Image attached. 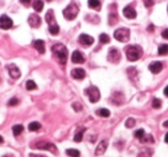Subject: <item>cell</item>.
I'll list each match as a JSON object with an SVG mask.
<instances>
[{
  "instance_id": "20",
  "label": "cell",
  "mask_w": 168,
  "mask_h": 157,
  "mask_svg": "<svg viewBox=\"0 0 168 157\" xmlns=\"http://www.w3.org/2000/svg\"><path fill=\"white\" fill-rule=\"evenodd\" d=\"M123 99H124V97L121 93H115L113 96H112V102L114 103V104L119 105V104H122L123 103Z\"/></svg>"
},
{
  "instance_id": "33",
  "label": "cell",
  "mask_w": 168,
  "mask_h": 157,
  "mask_svg": "<svg viewBox=\"0 0 168 157\" xmlns=\"http://www.w3.org/2000/svg\"><path fill=\"white\" fill-rule=\"evenodd\" d=\"M138 157H151V150L143 149L140 154H138Z\"/></svg>"
},
{
  "instance_id": "44",
  "label": "cell",
  "mask_w": 168,
  "mask_h": 157,
  "mask_svg": "<svg viewBox=\"0 0 168 157\" xmlns=\"http://www.w3.org/2000/svg\"><path fill=\"white\" fill-rule=\"evenodd\" d=\"M148 30H150V31H153V25H152V24L148 28Z\"/></svg>"
},
{
  "instance_id": "42",
  "label": "cell",
  "mask_w": 168,
  "mask_h": 157,
  "mask_svg": "<svg viewBox=\"0 0 168 157\" xmlns=\"http://www.w3.org/2000/svg\"><path fill=\"white\" fill-rule=\"evenodd\" d=\"M164 94H165V95H166V96L168 97V87H166V88H165V90H164Z\"/></svg>"
},
{
  "instance_id": "37",
  "label": "cell",
  "mask_w": 168,
  "mask_h": 157,
  "mask_svg": "<svg viewBox=\"0 0 168 157\" xmlns=\"http://www.w3.org/2000/svg\"><path fill=\"white\" fill-rule=\"evenodd\" d=\"M17 103H19V99L14 97V98H12V99L8 102V105L9 106H14V105H17Z\"/></svg>"
},
{
  "instance_id": "47",
  "label": "cell",
  "mask_w": 168,
  "mask_h": 157,
  "mask_svg": "<svg viewBox=\"0 0 168 157\" xmlns=\"http://www.w3.org/2000/svg\"><path fill=\"white\" fill-rule=\"evenodd\" d=\"M46 1H47V2H51V1H52V0H46Z\"/></svg>"
},
{
  "instance_id": "31",
  "label": "cell",
  "mask_w": 168,
  "mask_h": 157,
  "mask_svg": "<svg viewBox=\"0 0 168 157\" xmlns=\"http://www.w3.org/2000/svg\"><path fill=\"white\" fill-rule=\"evenodd\" d=\"M136 124V120L134 118H128L127 120H126V127L128 128H131V127H134Z\"/></svg>"
},
{
  "instance_id": "39",
  "label": "cell",
  "mask_w": 168,
  "mask_h": 157,
  "mask_svg": "<svg viewBox=\"0 0 168 157\" xmlns=\"http://www.w3.org/2000/svg\"><path fill=\"white\" fill-rule=\"evenodd\" d=\"M161 36L164 37L165 39H168V29H165L164 31L161 32Z\"/></svg>"
},
{
  "instance_id": "14",
  "label": "cell",
  "mask_w": 168,
  "mask_h": 157,
  "mask_svg": "<svg viewBox=\"0 0 168 157\" xmlns=\"http://www.w3.org/2000/svg\"><path fill=\"white\" fill-rule=\"evenodd\" d=\"M71 61L74 64H83L85 61V58L80 51H74L73 54H71Z\"/></svg>"
},
{
  "instance_id": "16",
  "label": "cell",
  "mask_w": 168,
  "mask_h": 157,
  "mask_svg": "<svg viewBox=\"0 0 168 157\" xmlns=\"http://www.w3.org/2000/svg\"><path fill=\"white\" fill-rule=\"evenodd\" d=\"M149 69H150L153 74H158V73H160L161 72V69H162V62H160V61H154V62H152V64L149 66Z\"/></svg>"
},
{
  "instance_id": "9",
  "label": "cell",
  "mask_w": 168,
  "mask_h": 157,
  "mask_svg": "<svg viewBox=\"0 0 168 157\" xmlns=\"http://www.w3.org/2000/svg\"><path fill=\"white\" fill-rule=\"evenodd\" d=\"M13 27V20L7 15L0 16V28L4 30H8Z\"/></svg>"
},
{
  "instance_id": "3",
  "label": "cell",
  "mask_w": 168,
  "mask_h": 157,
  "mask_svg": "<svg viewBox=\"0 0 168 157\" xmlns=\"http://www.w3.org/2000/svg\"><path fill=\"white\" fill-rule=\"evenodd\" d=\"M126 54H127V59L129 61H136L142 57V54H143V50H142L140 46L131 45V46H128L127 48V50H126Z\"/></svg>"
},
{
  "instance_id": "34",
  "label": "cell",
  "mask_w": 168,
  "mask_h": 157,
  "mask_svg": "<svg viewBox=\"0 0 168 157\" xmlns=\"http://www.w3.org/2000/svg\"><path fill=\"white\" fill-rule=\"evenodd\" d=\"M144 135H145V132H144V129H137V131L135 132V137H136V139H138V140L143 139Z\"/></svg>"
},
{
  "instance_id": "1",
  "label": "cell",
  "mask_w": 168,
  "mask_h": 157,
  "mask_svg": "<svg viewBox=\"0 0 168 157\" xmlns=\"http://www.w3.org/2000/svg\"><path fill=\"white\" fill-rule=\"evenodd\" d=\"M52 52L57 56L58 60L61 65H65L67 62V57H68V50L63 44H54L52 46Z\"/></svg>"
},
{
  "instance_id": "48",
  "label": "cell",
  "mask_w": 168,
  "mask_h": 157,
  "mask_svg": "<svg viewBox=\"0 0 168 157\" xmlns=\"http://www.w3.org/2000/svg\"><path fill=\"white\" fill-rule=\"evenodd\" d=\"M4 157H8V156H4Z\"/></svg>"
},
{
  "instance_id": "38",
  "label": "cell",
  "mask_w": 168,
  "mask_h": 157,
  "mask_svg": "<svg viewBox=\"0 0 168 157\" xmlns=\"http://www.w3.org/2000/svg\"><path fill=\"white\" fill-rule=\"evenodd\" d=\"M73 109H74L75 111H81V109H82V105L76 102V103H74V104H73Z\"/></svg>"
},
{
  "instance_id": "43",
  "label": "cell",
  "mask_w": 168,
  "mask_h": 157,
  "mask_svg": "<svg viewBox=\"0 0 168 157\" xmlns=\"http://www.w3.org/2000/svg\"><path fill=\"white\" fill-rule=\"evenodd\" d=\"M165 142H166V143H168V133L166 134V136H165Z\"/></svg>"
},
{
  "instance_id": "36",
  "label": "cell",
  "mask_w": 168,
  "mask_h": 157,
  "mask_svg": "<svg viewBox=\"0 0 168 157\" xmlns=\"http://www.w3.org/2000/svg\"><path fill=\"white\" fill-rule=\"evenodd\" d=\"M144 1V5H145V7H152L153 4H154V1L153 0H143Z\"/></svg>"
},
{
  "instance_id": "12",
  "label": "cell",
  "mask_w": 168,
  "mask_h": 157,
  "mask_svg": "<svg viewBox=\"0 0 168 157\" xmlns=\"http://www.w3.org/2000/svg\"><path fill=\"white\" fill-rule=\"evenodd\" d=\"M7 69H8V73H9V75H11V77H13V79H19V77L21 76V72L16 65H14V64L7 65Z\"/></svg>"
},
{
  "instance_id": "45",
  "label": "cell",
  "mask_w": 168,
  "mask_h": 157,
  "mask_svg": "<svg viewBox=\"0 0 168 157\" xmlns=\"http://www.w3.org/2000/svg\"><path fill=\"white\" fill-rule=\"evenodd\" d=\"M164 127H168V120L164 122Z\"/></svg>"
},
{
  "instance_id": "17",
  "label": "cell",
  "mask_w": 168,
  "mask_h": 157,
  "mask_svg": "<svg viewBox=\"0 0 168 157\" xmlns=\"http://www.w3.org/2000/svg\"><path fill=\"white\" fill-rule=\"evenodd\" d=\"M71 76L76 79V80H82L85 77V72L82 68H75L71 71Z\"/></svg>"
},
{
  "instance_id": "18",
  "label": "cell",
  "mask_w": 168,
  "mask_h": 157,
  "mask_svg": "<svg viewBox=\"0 0 168 157\" xmlns=\"http://www.w3.org/2000/svg\"><path fill=\"white\" fill-rule=\"evenodd\" d=\"M33 46H35V48L38 51V53H41V54H44V53H45V43H44V40H41V39L35 40V42H33Z\"/></svg>"
},
{
  "instance_id": "5",
  "label": "cell",
  "mask_w": 168,
  "mask_h": 157,
  "mask_svg": "<svg viewBox=\"0 0 168 157\" xmlns=\"http://www.w3.org/2000/svg\"><path fill=\"white\" fill-rule=\"evenodd\" d=\"M114 38L121 43H126L130 38V30L127 28H120L114 31Z\"/></svg>"
},
{
  "instance_id": "21",
  "label": "cell",
  "mask_w": 168,
  "mask_h": 157,
  "mask_svg": "<svg viewBox=\"0 0 168 157\" xmlns=\"http://www.w3.org/2000/svg\"><path fill=\"white\" fill-rule=\"evenodd\" d=\"M32 7L36 12H41L44 8V2L41 0H33L32 1Z\"/></svg>"
},
{
  "instance_id": "13",
  "label": "cell",
  "mask_w": 168,
  "mask_h": 157,
  "mask_svg": "<svg viewBox=\"0 0 168 157\" xmlns=\"http://www.w3.org/2000/svg\"><path fill=\"white\" fill-rule=\"evenodd\" d=\"M123 15L126 16L127 19H136V16H137V13H136L135 8L132 7V6H126V7L123 8Z\"/></svg>"
},
{
  "instance_id": "2",
  "label": "cell",
  "mask_w": 168,
  "mask_h": 157,
  "mask_svg": "<svg viewBox=\"0 0 168 157\" xmlns=\"http://www.w3.org/2000/svg\"><path fill=\"white\" fill-rule=\"evenodd\" d=\"M45 20L46 22L49 23V30L52 35H58L60 29H59V25H58L57 21H55V17H54V13L52 9L47 11V13L45 14Z\"/></svg>"
},
{
  "instance_id": "49",
  "label": "cell",
  "mask_w": 168,
  "mask_h": 157,
  "mask_svg": "<svg viewBox=\"0 0 168 157\" xmlns=\"http://www.w3.org/2000/svg\"><path fill=\"white\" fill-rule=\"evenodd\" d=\"M167 12H168V8H167Z\"/></svg>"
},
{
  "instance_id": "23",
  "label": "cell",
  "mask_w": 168,
  "mask_h": 157,
  "mask_svg": "<svg viewBox=\"0 0 168 157\" xmlns=\"http://www.w3.org/2000/svg\"><path fill=\"white\" fill-rule=\"evenodd\" d=\"M41 127V125L39 122H37V121H32V122L29 124L28 128H29V131H31V132H36V131H38Z\"/></svg>"
},
{
  "instance_id": "22",
  "label": "cell",
  "mask_w": 168,
  "mask_h": 157,
  "mask_svg": "<svg viewBox=\"0 0 168 157\" xmlns=\"http://www.w3.org/2000/svg\"><path fill=\"white\" fill-rule=\"evenodd\" d=\"M88 5H89V7L92 8V9H100V1L99 0H89L88 1Z\"/></svg>"
},
{
  "instance_id": "32",
  "label": "cell",
  "mask_w": 168,
  "mask_h": 157,
  "mask_svg": "<svg viewBox=\"0 0 168 157\" xmlns=\"http://www.w3.org/2000/svg\"><path fill=\"white\" fill-rule=\"evenodd\" d=\"M140 141L143 142V143H146V142H150V143H152V142L154 141V140H153L152 135H144L143 139H140Z\"/></svg>"
},
{
  "instance_id": "7",
  "label": "cell",
  "mask_w": 168,
  "mask_h": 157,
  "mask_svg": "<svg viewBox=\"0 0 168 157\" xmlns=\"http://www.w3.org/2000/svg\"><path fill=\"white\" fill-rule=\"evenodd\" d=\"M85 94L89 96V99H90L91 103H97L99 101V98H100V91L94 85H91L88 89H85Z\"/></svg>"
},
{
  "instance_id": "19",
  "label": "cell",
  "mask_w": 168,
  "mask_h": 157,
  "mask_svg": "<svg viewBox=\"0 0 168 157\" xmlns=\"http://www.w3.org/2000/svg\"><path fill=\"white\" fill-rule=\"evenodd\" d=\"M119 22V16H118V13L113 11V12L110 13L108 15V23L110 25H115V24Z\"/></svg>"
},
{
  "instance_id": "30",
  "label": "cell",
  "mask_w": 168,
  "mask_h": 157,
  "mask_svg": "<svg viewBox=\"0 0 168 157\" xmlns=\"http://www.w3.org/2000/svg\"><path fill=\"white\" fill-rule=\"evenodd\" d=\"M158 52H159V54H161V56H164V54L168 53V45L167 44L160 45V48H158Z\"/></svg>"
},
{
  "instance_id": "27",
  "label": "cell",
  "mask_w": 168,
  "mask_h": 157,
  "mask_svg": "<svg viewBox=\"0 0 168 157\" xmlns=\"http://www.w3.org/2000/svg\"><path fill=\"white\" fill-rule=\"evenodd\" d=\"M25 88L28 89V90H35V89H37V85L35 83V81L28 80L27 83H25Z\"/></svg>"
},
{
  "instance_id": "8",
  "label": "cell",
  "mask_w": 168,
  "mask_h": 157,
  "mask_svg": "<svg viewBox=\"0 0 168 157\" xmlns=\"http://www.w3.org/2000/svg\"><path fill=\"white\" fill-rule=\"evenodd\" d=\"M107 59H108V61L112 62V64H118V62L121 60V52H120L118 48H110V51H108V56H107Z\"/></svg>"
},
{
  "instance_id": "4",
  "label": "cell",
  "mask_w": 168,
  "mask_h": 157,
  "mask_svg": "<svg viewBox=\"0 0 168 157\" xmlns=\"http://www.w3.org/2000/svg\"><path fill=\"white\" fill-rule=\"evenodd\" d=\"M63 16L66 17V20H74L75 17L78 15V6L75 2H70L67 7L63 9V12H62Z\"/></svg>"
},
{
  "instance_id": "28",
  "label": "cell",
  "mask_w": 168,
  "mask_h": 157,
  "mask_svg": "<svg viewBox=\"0 0 168 157\" xmlns=\"http://www.w3.org/2000/svg\"><path fill=\"white\" fill-rule=\"evenodd\" d=\"M99 40H100L101 44H107V43H110L111 38H110V36H108L107 34H101V35L99 36Z\"/></svg>"
},
{
  "instance_id": "41",
  "label": "cell",
  "mask_w": 168,
  "mask_h": 157,
  "mask_svg": "<svg viewBox=\"0 0 168 157\" xmlns=\"http://www.w3.org/2000/svg\"><path fill=\"white\" fill-rule=\"evenodd\" d=\"M30 157H44L41 155H35V154H30Z\"/></svg>"
},
{
  "instance_id": "6",
  "label": "cell",
  "mask_w": 168,
  "mask_h": 157,
  "mask_svg": "<svg viewBox=\"0 0 168 157\" xmlns=\"http://www.w3.org/2000/svg\"><path fill=\"white\" fill-rule=\"evenodd\" d=\"M32 148H37V149H41V150H47V151H51L53 154H58V149L57 145H54L53 143L47 141H38L36 143L32 145Z\"/></svg>"
},
{
  "instance_id": "11",
  "label": "cell",
  "mask_w": 168,
  "mask_h": 157,
  "mask_svg": "<svg viewBox=\"0 0 168 157\" xmlns=\"http://www.w3.org/2000/svg\"><path fill=\"white\" fill-rule=\"evenodd\" d=\"M78 42L82 45H84V46H90V45L93 44L94 39L93 37H91L90 35L82 34V35H80V37H78Z\"/></svg>"
},
{
  "instance_id": "25",
  "label": "cell",
  "mask_w": 168,
  "mask_h": 157,
  "mask_svg": "<svg viewBox=\"0 0 168 157\" xmlns=\"http://www.w3.org/2000/svg\"><path fill=\"white\" fill-rule=\"evenodd\" d=\"M23 132V126L22 125H15L13 126V134L17 136V135H20L21 133Z\"/></svg>"
},
{
  "instance_id": "15",
  "label": "cell",
  "mask_w": 168,
  "mask_h": 157,
  "mask_svg": "<svg viewBox=\"0 0 168 157\" xmlns=\"http://www.w3.org/2000/svg\"><path fill=\"white\" fill-rule=\"evenodd\" d=\"M107 145H108V142L106 140H103V141L99 142V145H97V149H96V156H100V155H103L105 154L107 149Z\"/></svg>"
},
{
  "instance_id": "26",
  "label": "cell",
  "mask_w": 168,
  "mask_h": 157,
  "mask_svg": "<svg viewBox=\"0 0 168 157\" xmlns=\"http://www.w3.org/2000/svg\"><path fill=\"white\" fill-rule=\"evenodd\" d=\"M84 132H85V128L81 129L80 132H77V133L75 134V136H74V141H75V142H81V141H82V139H83V134H84Z\"/></svg>"
},
{
  "instance_id": "29",
  "label": "cell",
  "mask_w": 168,
  "mask_h": 157,
  "mask_svg": "<svg viewBox=\"0 0 168 157\" xmlns=\"http://www.w3.org/2000/svg\"><path fill=\"white\" fill-rule=\"evenodd\" d=\"M66 154L70 157H80V151L76 149H67L66 150Z\"/></svg>"
},
{
  "instance_id": "46",
  "label": "cell",
  "mask_w": 168,
  "mask_h": 157,
  "mask_svg": "<svg viewBox=\"0 0 168 157\" xmlns=\"http://www.w3.org/2000/svg\"><path fill=\"white\" fill-rule=\"evenodd\" d=\"M2 142H4V139H2V136L0 135V143H2Z\"/></svg>"
},
{
  "instance_id": "24",
  "label": "cell",
  "mask_w": 168,
  "mask_h": 157,
  "mask_svg": "<svg viewBox=\"0 0 168 157\" xmlns=\"http://www.w3.org/2000/svg\"><path fill=\"white\" fill-rule=\"evenodd\" d=\"M97 114L103 118H107L111 116V112H110V110L108 109H99V110H97Z\"/></svg>"
},
{
  "instance_id": "40",
  "label": "cell",
  "mask_w": 168,
  "mask_h": 157,
  "mask_svg": "<svg viewBox=\"0 0 168 157\" xmlns=\"http://www.w3.org/2000/svg\"><path fill=\"white\" fill-rule=\"evenodd\" d=\"M20 1H21V4L27 6V7H28L29 5H30V2H31V0H20Z\"/></svg>"
},
{
  "instance_id": "35",
  "label": "cell",
  "mask_w": 168,
  "mask_h": 157,
  "mask_svg": "<svg viewBox=\"0 0 168 157\" xmlns=\"http://www.w3.org/2000/svg\"><path fill=\"white\" fill-rule=\"evenodd\" d=\"M152 106L154 109H160L161 108V101H160L159 98H154L153 102H152Z\"/></svg>"
},
{
  "instance_id": "10",
  "label": "cell",
  "mask_w": 168,
  "mask_h": 157,
  "mask_svg": "<svg viewBox=\"0 0 168 157\" xmlns=\"http://www.w3.org/2000/svg\"><path fill=\"white\" fill-rule=\"evenodd\" d=\"M28 23L31 28H38V27H41V19L37 14H31L28 17Z\"/></svg>"
}]
</instances>
